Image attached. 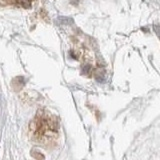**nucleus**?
<instances>
[{"mask_svg": "<svg viewBox=\"0 0 160 160\" xmlns=\"http://www.w3.org/2000/svg\"><path fill=\"white\" fill-rule=\"evenodd\" d=\"M16 1L20 6H22L24 8H30L32 5L33 0H16Z\"/></svg>", "mask_w": 160, "mask_h": 160, "instance_id": "obj_1", "label": "nucleus"}]
</instances>
